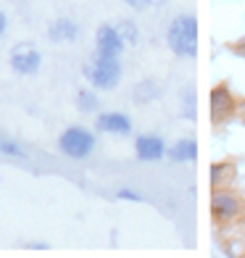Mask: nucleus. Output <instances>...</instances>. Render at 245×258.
<instances>
[{"label":"nucleus","mask_w":245,"mask_h":258,"mask_svg":"<svg viewBox=\"0 0 245 258\" xmlns=\"http://www.w3.org/2000/svg\"><path fill=\"white\" fill-rule=\"evenodd\" d=\"M166 42L174 55L193 58L198 50V21L195 16H179L171 21V27L166 32Z\"/></svg>","instance_id":"nucleus-1"},{"label":"nucleus","mask_w":245,"mask_h":258,"mask_svg":"<svg viewBox=\"0 0 245 258\" xmlns=\"http://www.w3.org/2000/svg\"><path fill=\"white\" fill-rule=\"evenodd\" d=\"M85 77L95 85L98 90H111L116 87V82L121 79V63H119V58H113V55H98L85 66Z\"/></svg>","instance_id":"nucleus-2"},{"label":"nucleus","mask_w":245,"mask_h":258,"mask_svg":"<svg viewBox=\"0 0 245 258\" xmlns=\"http://www.w3.org/2000/svg\"><path fill=\"white\" fill-rule=\"evenodd\" d=\"M61 153L69 158H87L95 148V137H92L85 126H69L66 132L58 140Z\"/></svg>","instance_id":"nucleus-3"},{"label":"nucleus","mask_w":245,"mask_h":258,"mask_svg":"<svg viewBox=\"0 0 245 258\" xmlns=\"http://www.w3.org/2000/svg\"><path fill=\"white\" fill-rule=\"evenodd\" d=\"M124 50V37H121V32L106 24V27H100L98 29V37H95V53L98 55H113V58H119Z\"/></svg>","instance_id":"nucleus-4"},{"label":"nucleus","mask_w":245,"mask_h":258,"mask_svg":"<svg viewBox=\"0 0 245 258\" xmlns=\"http://www.w3.org/2000/svg\"><path fill=\"white\" fill-rule=\"evenodd\" d=\"M40 53L32 48V45H19V48H14V53H11V66H14L16 74H34L40 69Z\"/></svg>","instance_id":"nucleus-5"},{"label":"nucleus","mask_w":245,"mask_h":258,"mask_svg":"<svg viewBox=\"0 0 245 258\" xmlns=\"http://www.w3.org/2000/svg\"><path fill=\"white\" fill-rule=\"evenodd\" d=\"M135 153H137L140 161L153 163V161H161L166 156V145H163V140L156 137V135H143V137H137V143H135Z\"/></svg>","instance_id":"nucleus-6"},{"label":"nucleus","mask_w":245,"mask_h":258,"mask_svg":"<svg viewBox=\"0 0 245 258\" xmlns=\"http://www.w3.org/2000/svg\"><path fill=\"white\" fill-rule=\"evenodd\" d=\"M211 214L216 221H232L240 214V201L229 192H214L211 198Z\"/></svg>","instance_id":"nucleus-7"},{"label":"nucleus","mask_w":245,"mask_h":258,"mask_svg":"<svg viewBox=\"0 0 245 258\" xmlns=\"http://www.w3.org/2000/svg\"><path fill=\"white\" fill-rule=\"evenodd\" d=\"M98 126L103 132H111V135H130L132 132V121L127 113H103V116H98Z\"/></svg>","instance_id":"nucleus-8"},{"label":"nucleus","mask_w":245,"mask_h":258,"mask_svg":"<svg viewBox=\"0 0 245 258\" xmlns=\"http://www.w3.org/2000/svg\"><path fill=\"white\" fill-rule=\"evenodd\" d=\"M232 95H229V90L227 87H214L211 92V119L214 121H221V119H227V116L232 113Z\"/></svg>","instance_id":"nucleus-9"},{"label":"nucleus","mask_w":245,"mask_h":258,"mask_svg":"<svg viewBox=\"0 0 245 258\" xmlns=\"http://www.w3.org/2000/svg\"><path fill=\"white\" fill-rule=\"evenodd\" d=\"M77 34H79L77 24H72L69 19H55L50 24V37L58 42H72V40H77Z\"/></svg>","instance_id":"nucleus-10"},{"label":"nucleus","mask_w":245,"mask_h":258,"mask_svg":"<svg viewBox=\"0 0 245 258\" xmlns=\"http://www.w3.org/2000/svg\"><path fill=\"white\" fill-rule=\"evenodd\" d=\"M195 156H198V145H195V140H179V143L169 150V158H171L174 163L193 161Z\"/></svg>","instance_id":"nucleus-11"},{"label":"nucleus","mask_w":245,"mask_h":258,"mask_svg":"<svg viewBox=\"0 0 245 258\" xmlns=\"http://www.w3.org/2000/svg\"><path fill=\"white\" fill-rule=\"evenodd\" d=\"M0 153L3 156H14V158H24V148H19L16 143H8V140H0Z\"/></svg>","instance_id":"nucleus-12"},{"label":"nucleus","mask_w":245,"mask_h":258,"mask_svg":"<svg viewBox=\"0 0 245 258\" xmlns=\"http://www.w3.org/2000/svg\"><path fill=\"white\" fill-rule=\"evenodd\" d=\"M77 105H79L82 111H87V113H90V111H95V108H98V98L92 95V92H79Z\"/></svg>","instance_id":"nucleus-13"},{"label":"nucleus","mask_w":245,"mask_h":258,"mask_svg":"<svg viewBox=\"0 0 245 258\" xmlns=\"http://www.w3.org/2000/svg\"><path fill=\"white\" fill-rule=\"evenodd\" d=\"M116 29L121 32V37H124V42H135V40H137V32H135V27H132V24H119V27H116Z\"/></svg>","instance_id":"nucleus-14"},{"label":"nucleus","mask_w":245,"mask_h":258,"mask_svg":"<svg viewBox=\"0 0 245 258\" xmlns=\"http://www.w3.org/2000/svg\"><path fill=\"white\" fill-rule=\"evenodd\" d=\"M116 195H119L121 201H137V203L143 201V195H140V192H135V190H127V187H124V190H119Z\"/></svg>","instance_id":"nucleus-15"},{"label":"nucleus","mask_w":245,"mask_h":258,"mask_svg":"<svg viewBox=\"0 0 245 258\" xmlns=\"http://www.w3.org/2000/svg\"><path fill=\"white\" fill-rule=\"evenodd\" d=\"M124 3H127V6H132V8H137V11H140V8H148L150 3H153V0H124Z\"/></svg>","instance_id":"nucleus-16"},{"label":"nucleus","mask_w":245,"mask_h":258,"mask_svg":"<svg viewBox=\"0 0 245 258\" xmlns=\"http://www.w3.org/2000/svg\"><path fill=\"white\" fill-rule=\"evenodd\" d=\"M6 32V16H3V11H0V34Z\"/></svg>","instance_id":"nucleus-17"},{"label":"nucleus","mask_w":245,"mask_h":258,"mask_svg":"<svg viewBox=\"0 0 245 258\" xmlns=\"http://www.w3.org/2000/svg\"><path fill=\"white\" fill-rule=\"evenodd\" d=\"M242 113H245V108H242Z\"/></svg>","instance_id":"nucleus-18"}]
</instances>
